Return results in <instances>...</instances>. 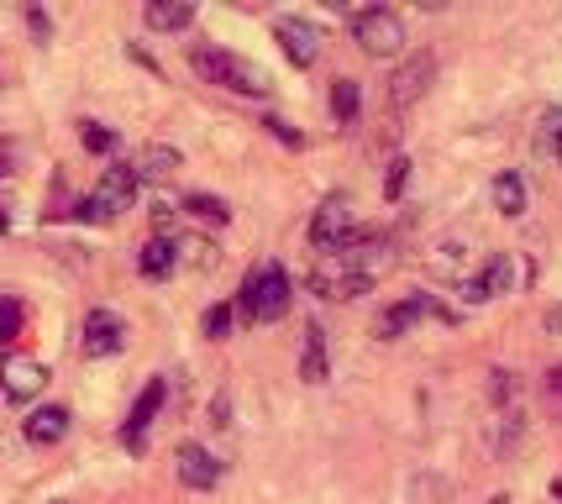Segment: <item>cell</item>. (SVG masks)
Wrapping results in <instances>:
<instances>
[{
    "label": "cell",
    "mask_w": 562,
    "mask_h": 504,
    "mask_svg": "<svg viewBox=\"0 0 562 504\" xmlns=\"http://www.w3.org/2000/svg\"><path fill=\"white\" fill-rule=\"evenodd\" d=\"M352 37L368 58H400L405 53V22L394 16L390 5H368V11H352Z\"/></svg>",
    "instance_id": "5"
},
{
    "label": "cell",
    "mask_w": 562,
    "mask_h": 504,
    "mask_svg": "<svg viewBox=\"0 0 562 504\" xmlns=\"http://www.w3.org/2000/svg\"><path fill=\"white\" fill-rule=\"evenodd\" d=\"M26 26H32V37H37V43H48V37H53L48 16H43V11H37V5H26Z\"/></svg>",
    "instance_id": "34"
},
{
    "label": "cell",
    "mask_w": 562,
    "mask_h": 504,
    "mask_svg": "<svg viewBox=\"0 0 562 504\" xmlns=\"http://www.w3.org/2000/svg\"><path fill=\"white\" fill-rule=\"evenodd\" d=\"M463 264H468L463 237H447L437 253H431V273H437V279H463Z\"/></svg>",
    "instance_id": "21"
},
{
    "label": "cell",
    "mask_w": 562,
    "mask_h": 504,
    "mask_svg": "<svg viewBox=\"0 0 562 504\" xmlns=\"http://www.w3.org/2000/svg\"><path fill=\"white\" fill-rule=\"evenodd\" d=\"M437 79V58L431 53H411L400 69L390 74V111H411Z\"/></svg>",
    "instance_id": "6"
},
{
    "label": "cell",
    "mask_w": 562,
    "mask_h": 504,
    "mask_svg": "<svg viewBox=\"0 0 562 504\" xmlns=\"http://www.w3.org/2000/svg\"><path fill=\"white\" fill-rule=\"evenodd\" d=\"M226 332H232V305H211V311H205V336L221 341Z\"/></svg>",
    "instance_id": "32"
},
{
    "label": "cell",
    "mask_w": 562,
    "mask_h": 504,
    "mask_svg": "<svg viewBox=\"0 0 562 504\" xmlns=\"http://www.w3.org/2000/svg\"><path fill=\"white\" fill-rule=\"evenodd\" d=\"M326 373H331V362H326V332L311 321L305 326V347H300V379L305 384H326Z\"/></svg>",
    "instance_id": "18"
},
{
    "label": "cell",
    "mask_w": 562,
    "mask_h": 504,
    "mask_svg": "<svg viewBox=\"0 0 562 504\" xmlns=\"http://www.w3.org/2000/svg\"><path fill=\"white\" fill-rule=\"evenodd\" d=\"M22 321H26L22 300H16V294H0V347H11V341L22 336Z\"/></svg>",
    "instance_id": "24"
},
{
    "label": "cell",
    "mask_w": 562,
    "mask_h": 504,
    "mask_svg": "<svg viewBox=\"0 0 562 504\" xmlns=\"http://www.w3.org/2000/svg\"><path fill=\"white\" fill-rule=\"evenodd\" d=\"M494 211H499V216H520V211H526L520 173H499V179H494Z\"/></svg>",
    "instance_id": "22"
},
{
    "label": "cell",
    "mask_w": 562,
    "mask_h": 504,
    "mask_svg": "<svg viewBox=\"0 0 562 504\" xmlns=\"http://www.w3.org/2000/svg\"><path fill=\"white\" fill-rule=\"evenodd\" d=\"M5 232H11V211L0 205V237H5Z\"/></svg>",
    "instance_id": "36"
},
{
    "label": "cell",
    "mask_w": 562,
    "mask_h": 504,
    "mask_svg": "<svg viewBox=\"0 0 562 504\" xmlns=\"http://www.w3.org/2000/svg\"><path fill=\"white\" fill-rule=\"evenodd\" d=\"M48 384V368L37 358H5L0 362V389L11 394V400H32V394H43Z\"/></svg>",
    "instance_id": "13"
},
{
    "label": "cell",
    "mask_w": 562,
    "mask_h": 504,
    "mask_svg": "<svg viewBox=\"0 0 562 504\" xmlns=\"http://www.w3.org/2000/svg\"><path fill=\"white\" fill-rule=\"evenodd\" d=\"M426 315H441V305L431 300V294H416V300H400L394 311H384L379 321H373V336L379 341H394V336H405L416 321H426Z\"/></svg>",
    "instance_id": "12"
},
{
    "label": "cell",
    "mask_w": 562,
    "mask_h": 504,
    "mask_svg": "<svg viewBox=\"0 0 562 504\" xmlns=\"http://www.w3.org/2000/svg\"><path fill=\"white\" fill-rule=\"evenodd\" d=\"M69 410L64 405H43V410H32V415H26V441H32V447H53V441H64V436H69Z\"/></svg>",
    "instance_id": "16"
},
{
    "label": "cell",
    "mask_w": 562,
    "mask_h": 504,
    "mask_svg": "<svg viewBox=\"0 0 562 504\" xmlns=\"http://www.w3.org/2000/svg\"><path fill=\"white\" fill-rule=\"evenodd\" d=\"M263 126H269V132H273V137H279V143H284V147H300V143H305V137L294 132L290 121H279V116H263Z\"/></svg>",
    "instance_id": "33"
},
{
    "label": "cell",
    "mask_w": 562,
    "mask_h": 504,
    "mask_svg": "<svg viewBox=\"0 0 562 504\" xmlns=\"http://www.w3.org/2000/svg\"><path fill=\"white\" fill-rule=\"evenodd\" d=\"M352 232H358V226H352V205H347L342 194H331L316 211V221H311V242H316L326 258H337L347 242H352Z\"/></svg>",
    "instance_id": "7"
},
{
    "label": "cell",
    "mask_w": 562,
    "mask_h": 504,
    "mask_svg": "<svg viewBox=\"0 0 562 504\" xmlns=\"http://www.w3.org/2000/svg\"><path fill=\"white\" fill-rule=\"evenodd\" d=\"M137 200V179H132V168L126 164H111L100 173L95 194H85L79 205H74V221H85V226H105V221H116Z\"/></svg>",
    "instance_id": "3"
},
{
    "label": "cell",
    "mask_w": 562,
    "mask_h": 504,
    "mask_svg": "<svg viewBox=\"0 0 562 504\" xmlns=\"http://www.w3.org/2000/svg\"><path fill=\"white\" fill-rule=\"evenodd\" d=\"M190 69L205 79V85H221V90H232V96H252L263 100L273 90V79L252 58L243 53H226V48H195L190 53Z\"/></svg>",
    "instance_id": "1"
},
{
    "label": "cell",
    "mask_w": 562,
    "mask_h": 504,
    "mask_svg": "<svg viewBox=\"0 0 562 504\" xmlns=\"http://www.w3.org/2000/svg\"><path fill=\"white\" fill-rule=\"evenodd\" d=\"M173 247H179V264H195V268L216 264V247H211V242H200V237H179Z\"/></svg>",
    "instance_id": "28"
},
{
    "label": "cell",
    "mask_w": 562,
    "mask_h": 504,
    "mask_svg": "<svg viewBox=\"0 0 562 504\" xmlns=\"http://www.w3.org/2000/svg\"><path fill=\"white\" fill-rule=\"evenodd\" d=\"M537 147L547 158H562V105H547L537 121Z\"/></svg>",
    "instance_id": "23"
},
{
    "label": "cell",
    "mask_w": 562,
    "mask_h": 504,
    "mask_svg": "<svg viewBox=\"0 0 562 504\" xmlns=\"http://www.w3.org/2000/svg\"><path fill=\"white\" fill-rule=\"evenodd\" d=\"M311 289L321 300H358L373 289V268H363V253H337L311 268Z\"/></svg>",
    "instance_id": "4"
},
{
    "label": "cell",
    "mask_w": 562,
    "mask_h": 504,
    "mask_svg": "<svg viewBox=\"0 0 562 504\" xmlns=\"http://www.w3.org/2000/svg\"><path fill=\"white\" fill-rule=\"evenodd\" d=\"M515 258L510 253H494L490 264H484V273H473V279H463V300L468 305H484V300H499V294H510L515 289Z\"/></svg>",
    "instance_id": "9"
},
{
    "label": "cell",
    "mask_w": 562,
    "mask_h": 504,
    "mask_svg": "<svg viewBox=\"0 0 562 504\" xmlns=\"http://www.w3.org/2000/svg\"><path fill=\"white\" fill-rule=\"evenodd\" d=\"M515 394H520V379H515L510 368H494V373H490V400H494L499 410H505V405L515 400Z\"/></svg>",
    "instance_id": "30"
},
{
    "label": "cell",
    "mask_w": 562,
    "mask_h": 504,
    "mask_svg": "<svg viewBox=\"0 0 562 504\" xmlns=\"http://www.w3.org/2000/svg\"><path fill=\"white\" fill-rule=\"evenodd\" d=\"M126 347V321L116 311H90L85 315V358H111Z\"/></svg>",
    "instance_id": "11"
},
{
    "label": "cell",
    "mask_w": 562,
    "mask_h": 504,
    "mask_svg": "<svg viewBox=\"0 0 562 504\" xmlns=\"http://www.w3.org/2000/svg\"><path fill=\"white\" fill-rule=\"evenodd\" d=\"M184 211L200 216V221H211V226H226V221H232L226 200H216V194H190V200H184Z\"/></svg>",
    "instance_id": "25"
},
{
    "label": "cell",
    "mask_w": 562,
    "mask_h": 504,
    "mask_svg": "<svg viewBox=\"0 0 562 504\" xmlns=\"http://www.w3.org/2000/svg\"><path fill=\"white\" fill-rule=\"evenodd\" d=\"M552 494H558V500H562V483H552Z\"/></svg>",
    "instance_id": "38"
},
{
    "label": "cell",
    "mask_w": 562,
    "mask_h": 504,
    "mask_svg": "<svg viewBox=\"0 0 562 504\" xmlns=\"http://www.w3.org/2000/svg\"><path fill=\"white\" fill-rule=\"evenodd\" d=\"M79 143L105 158V153H116V132H111V126H100V121H79Z\"/></svg>",
    "instance_id": "26"
},
{
    "label": "cell",
    "mask_w": 562,
    "mask_h": 504,
    "mask_svg": "<svg viewBox=\"0 0 562 504\" xmlns=\"http://www.w3.org/2000/svg\"><path fill=\"white\" fill-rule=\"evenodd\" d=\"M179 483H184V489H216L221 462L205 452L200 441H184V447H179Z\"/></svg>",
    "instance_id": "15"
},
{
    "label": "cell",
    "mask_w": 562,
    "mask_h": 504,
    "mask_svg": "<svg viewBox=\"0 0 562 504\" xmlns=\"http://www.w3.org/2000/svg\"><path fill=\"white\" fill-rule=\"evenodd\" d=\"M490 504H510V494H494V500Z\"/></svg>",
    "instance_id": "37"
},
{
    "label": "cell",
    "mask_w": 562,
    "mask_h": 504,
    "mask_svg": "<svg viewBox=\"0 0 562 504\" xmlns=\"http://www.w3.org/2000/svg\"><path fill=\"white\" fill-rule=\"evenodd\" d=\"M273 37H279V48H284V58H290L294 69H311L321 58V32L311 22H300V16H279Z\"/></svg>",
    "instance_id": "10"
},
{
    "label": "cell",
    "mask_w": 562,
    "mask_h": 504,
    "mask_svg": "<svg viewBox=\"0 0 562 504\" xmlns=\"http://www.w3.org/2000/svg\"><path fill=\"white\" fill-rule=\"evenodd\" d=\"M541 400H547V410H552V415L562 421V362L552 368V373H547V379H541Z\"/></svg>",
    "instance_id": "31"
},
{
    "label": "cell",
    "mask_w": 562,
    "mask_h": 504,
    "mask_svg": "<svg viewBox=\"0 0 562 504\" xmlns=\"http://www.w3.org/2000/svg\"><path fill=\"white\" fill-rule=\"evenodd\" d=\"M405 184H411V158H400V153H394L390 168H384V200H400Z\"/></svg>",
    "instance_id": "29"
},
{
    "label": "cell",
    "mask_w": 562,
    "mask_h": 504,
    "mask_svg": "<svg viewBox=\"0 0 562 504\" xmlns=\"http://www.w3.org/2000/svg\"><path fill=\"white\" fill-rule=\"evenodd\" d=\"M143 22L153 26V32H184V26L195 22V5H190V0H147Z\"/></svg>",
    "instance_id": "17"
},
{
    "label": "cell",
    "mask_w": 562,
    "mask_h": 504,
    "mask_svg": "<svg viewBox=\"0 0 562 504\" xmlns=\"http://www.w3.org/2000/svg\"><path fill=\"white\" fill-rule=\"evenodd\" d=\"M290 273H284V264H258L252 273H247L243 294H237V311H243V321H252V326H263V321H284L290 315Z\"/></svg>",
    "instance_id": "2"
},
{
    "label": "cell",
    "mask_w": 562,
    "mask_h": 504,
    "mask_svg": "<svg viewBox=\"0 0 562 504\" xmlns=\"http://www.w3.org/2000/svg\"><path fill=\"white\" fill-rule=\"evenodd\" d=\"M358 111H363V85L358 79H331V116L337 121H358Z\"/></svg>",
    "instance_id": "20"
},
{
    "label": "cell",
    "mask_w": 562,
    "mask_h": 504,
    "mask_svg": "<svg viewBox=\"0 0 562 504\" xmlns=\"http://www.w3.org/2000/svg\"><path fill=\"white\" fill-rule=\"evenodd\" d=\"M126 168H132V179H137V184H164V179H173V173H179V147L147 143Z\"/></svg>",
    "instance_id": "14"
},
{
    "label": "cell",
    "mask_w": 562,
    "mask_h": 504,
    "mask_svg": "<svg viewBox=\"0 0 562 504\" xmlns=\"http://www.w3.org/2000/svg\"><path fill=\"white\" fill-rule=\"evenodd\" d=\"M11 168H16V143H11V137H0V179H5Z\"/></svg>",
    "instance_id": "35"
},
{
    "label": "cell",
    "mask_w": 562,
    "mask_h": 504,
    "mask_svg": "<svg viewBox=\"0 0 562 504\" xmlns=\"http://www.w3.org/2000/svg\"><path fill=\"white\" fill-rule=\"evenodd\" d=\"M164 400H169V384H164V379H147V389L137 394V405H132V415H126V426H122V447H126V452H143V447H147V426L158 421Z\"/></svg>",
    "instance_id": "8"
},
{
    "label": "cell",
    "mask_w": 562,
    "mask_h": 504,
    "mask_svg": "<svg viewBox=\"0 0 562 504\" xmlns=\"http://www.w3.org/2000/svg\"><path fill=\"white\" fill-rule=\"evenodd\" d=\"M137 268H143L147 279H169L173 268H179V247H173L169 237H153L143 247V258H137Z\"/></svg>",
    "instance_id": "19"
},
{
    "label": "cell",
    "mask_w": 562,
    "mask_h": 504,
    "mask_svg": "<svg viewBox=\"0 0 562 504\" xmlns=\"http://www.w3.org/2000/svg\"><path fill=\"white\" fill-rule=\"evenodd\" d=\"M520 432H526V426H520V410H505V415L494 421V452H510L515 441H520Z\"/></svg>",
    "instance_id": "27"
}]
</instances>
